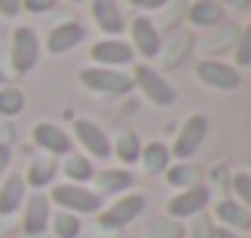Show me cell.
Listing matches in <instances>:
<instances>
[{"label":"cell","instance_id":"6da1fadb","mask_svg":"<svg viewBox=\"0 0 251 238\" xmlns=\"http://www.w3.org/2000/svg\"><path fill=\"white\" fill-rule=\"evenodd\" d=\"M80 83L89 92H99V95H124V92L134 89V79L124 76L121 70H108V67H86L80 73Z\"/></svg>","mask_w":251,"mask_h":238},{"label":"cell","instance_id":"7a4b0ae2","mask_svg":"<svg viewBox=\"0 0 251 238\" xmlns=\"http://www.w3.org/2000/svg\"><path fill=\"white\" fill-rule=\"evenodd\" d=\"M51 200L61 203L67 213H96L99 207H102V197L96 194V190L83 188V184H57L54 190H51Z\"/></svg>","mask_w":251,"mask_h":238},{"label":"cell","instance_id":"3957f363","mask_svg":"<svg viewBox=\"0 0 251 238\" xmlns=\"http://www.w3.org/2000/svg\"><path fill=\"white\" fill-rule=\"evenodd\" d=\"M143 210H147V197H143V194H121L102 213L99 222H102V229H124L127 222H134Z\"/></svg>","mask_w":251,"mask_h":238},{"label":"cell","instance_id":"277c9868","mask_svg":"<svg viewBox=\"0 0 251 238\" xmlns=\"http://www.w3.org/2000/svg\"><path fill=\"white\" fill-rule=\"evenodd\" d=\"M207 118L203 115H191L188 121L181 124V130H178V137H175V146H172V153L169 156H175V159H191L201 149V143L207 140Z\"/></svg>","mask_w":251,"mask_h":238},{"label":"cell","instance_id":"5b68a950","mask_svg":"<svg viewBox=\"0 0 251 238\" xmlns=\"http://www.w3.org/2000/svg\"><path fill=\"white\" fill-rule=\"evenodd\" d=\"M38 35L35 29H29V25H19L16 32H13V70L16 73H29L32 67L38 64Z\"/></svg>","mask_w":251,"mask_h":238},{"label":"cell","instance_id":"8992f818","mask_svg":"<svg viewBox=\"0 0 251 238\" xmlns=\"http://www.w3.org/2000/svg\"><path fill=\"white\" fill-rule=\"evenodd\" d=\"M134 86H140V92H143V95H147L153 105H159V108H166V105L175 102V89H172V86H169L159 73H156L153 67H147V64L134 70Z\"/></svg>","mask_w":251,"mask_h":238},{"label":"cell","instance_id":"52a82bcc","mask_svg":"<svg viewBox=\"0 0 251 238\" xmlns=\"http://www.w3.org/2000/svg\"><path fill=\"white\" fill-rule=\"evenodd\" d=\"M210 203V188L207 184H194V188H184L181 194H175L169 200V216L172 219H188V216L203 213V207Z\"/></svg>","mask_w":251,"mask_h":238},{"label":"cell","instance_id":"ba28073f","mask_svg":"<svg viewBox=\"0 0 251 238\" xmlns=\"http://www.w3.org/2000/svg\"><path fill=\"white\" fill-rule=\"evenodd\" d=\"M197 79L207 83L210 89H220V92H232V89H239V83H242L239 70L223 64V61H201L197 64Z\"/></svg>","mask_w":251,"mask_h":238},{"label":"cell","instance_id":"9c48e42d","mask_svg":"<svg viewBox=\"0 0 251 238\" xmlns=\"http://www.w3.org/2000/svg\"><path fill=\"white\" fill-rule=\"evenodd\" d=\"M74 134H76V140L83 143V149H86L89 156H96V159H108V156H111L108 134H105V130L99 127L96 121H86V118L74 121Z\"/></svg>","mask_w":251,"mask_h":238},{"label":"cell","instance_id":"30bf717a","mask_svg":"<svg viewBox=\"0 0 251 238\" xmlns=\"http://www.w3.org/2000/svg\"><path fill=\"white\" fill-rule=\"evenodd\" d=\"M92 61L102 64V67L115 70V67H124V64L134 61V48H130L127 42H121V38H105V42H96L92 45Z\"/></svg>","mask_w":251,"mask_h":238},{"label":"cell","instance_id":"8fae6325","mask_svg":"<svg viewBox=\"0 0 251 238\" xmlns=\"http://www.w3.org/2000/svg\"><path fill=\"white\" fill-rule=\"evenodd\" d=\"M48 222H51V200H48L45 194H32L29 200H25L23 232L29 235V238H38V235H45Z\"/></svg>","mask_w":251,"mask_h":238},{"label":"cell","instance_id":"7c38bea8","mask_svg":"<svg viewBox=\"0 0 251 238\" xmlns=\"http://www.w3.org/2000/svg\"><path fill=\"white\" fill-rule=\"evenodd\" d=\"M130 35H134V51H140L143 57H156L162 54V38L156 32V25L147 16H137L130 25Z\"/></svg>","mask_w":251,"mask_h":238},{"label":"cell","instance_id":"4fadbf2b","mask_svg":"<svg viewBox=\"0 0 251 238\" xmlns=\"http://www.w3.org/2000/svg\"><path fill=\"white\" fill-rule=\"evenodd\" d=\"M32 140L51 156H67L70 153V134H64L57 124H35L32 127Z\"/></svg>","mask_w":251,"mask_h":238},{"label":"cell","instance_id":"5bb4252c","mask_svg":"<svg viewBox=\"0 0 251 238\" xmlns=\"http://www.w3.org/2000/svg\"><path fill=\"white\" fill-rule=\"evenodd\" d=\"M92 19H96V25L111 38L124 32V16H121L118 0H92Z\"/></svg>","mask_w":251,"mask_h":238},{"label":"cell","instance_id":"9a60e30c","mask_svg":"<svg viewBox=\"0 0 251 238\" xmlns=\"http://www.w3.org/2000/svg\"><path fill=\"white\" fill-rule=\"evenodd\" d=\"M23 203H25V178L10 175L0 184V216H13Z\"/></svg>","mask_w":251,"mask_h":238},{"label":"cell","instance_id":"2e32d148","mask_svg":"<svg viewBox=\"0 0 251 238\" xmlns=\"http://www.w3.org/2000/svg\"><path fill=\"white\" fill-rule=\"evenodd\" d=\"M83 42V25L80 23H64L57 29H51L48 35V51L51 54H67Z\"/></svg>","mask_w":251,"mask_h":238},{"label":"cell","instance_id":"e0dca14e","mask_svg":"<svg viewBox=\"0 0 251 238\" xmlns=\"http://www.w3.org/2000/svg\"><path fill=\"white\" fill-rule=\"evenodd\" d=\"M216 219L223 222V229H232V232L251 229V213L239 200H220L216 203Z\"/></svg>","mask_w":251,"mask_h":238},{"label":"cell","instance_id":"ac0fdd59","mask_svg":"<svg viewBox=\"0 0 251 238\" xmlns=\"http://www.w3.org/2000/svg\"><path fill=\"white\" fill-rule=\"evenodd\" d=\"M188 23L197 29H210V25L223 23V3L220 0H197L188 6Z\"/></svg>","mask_w":251,"mask_h":238},{"label":"cell","instance_id":"d6986e66","mask_svg":"<svg viewBox=\"0 0 251 238\" xmlns=\"http://www.w3.org/2000/svg\"><path fill=\"white\" fill-rule=\"evenodd\" d=\"M130 184H134V178H130V171H124V168L99 171V175H96V194L99 197H105V194H121V190H127Z\"/></svg>","mask_w":251,"mask_h":238},{"label":"cell","instance_id":"ffe728a7","mask_svg":"<svg viewBox=\"0 0 251 238\" xmlns=\"http://www.w3.org/2000/svg\"><path fill=\"white\" fill-rule=\"evenodd\" d=\"M169 146L166 143H147V146L140 149V162L143 168L150 171V175H162V171L169 168Z\"/></svg>","mask_w":251,"mask_h":238},{"label":"cell","instance_id":"44dd1931","mask_svg":"<svg viewBox=\"0 0 251 238\" xmlns=\"http://www.w3.org/2000/svg\"><path fill=\"white\" fill-rule=\"evenodd\" d=\"M54 171H57V162L51 156L35 159V162L29 165V175H25V188H45V184H51Z\"/></svg>","mask_w":251,"mask_h":238},{"label":"cell","instance_id":"7402d4cb","mask_svg":"<svg viewBox=\"0 0 251 238\" xmlns=\"http://www.w3.org/2000/svg\"><path fill=\"white\" fill-rule=\"evenodd\" d=\"M140 137L134 134V130H121L118 134V140H115V153L118 159H121L124 165H134V162H140Z\"/></svg>","mask_w":251,"mask_h":238},{"label":"cell","instance_id":"603a6c76","mask_svg":"<svg viewBox=\"0 0 251 238\" xmlns=\"http://www.w3.org/2000/svg\"><path fill=\"white\" fill-rule=\"evenodd\" d=\"M64 175L70 178V184H83V181H89V178L96 175V168H92L89 156H74V153H67V159H64Z\"/></svg>","mask_w":251,"mask_h":238},{"label":"cell","instance_id":"cb8c5ba5","mask_svg":"<svg viewBox=\"0 0 251 238\" xmlns=\"http://www.w3.org/2000/svg\"><path fill=\"white\" fill-rule=\"evenodd\" d=\"M166 181L172 184V188H194V184H201V171L194 168V165L181 162V165H172V168H166Z\"/></svg>","mask_w":251,"mask_h":238},{"label":"cell","instance_id":"d4e9b609","mask_svg":"<svg viewBox=\"0 0 251 238\" xmlns=\"http://www.w3.org/2000/svg\"><path fill=\"white\" fill-rule=\"evenodd\" d=\"M51 229H54L57 238H76L83 226H80V219H76L74 213H67V210H64V213L51 216Z\"/></svg>","mask_w":251,"mask_h":238},{"label":"cell","instance_id":"484cf974","mask_svg":"<svg viewBox=\"0 0 251 238\" xmlns=\"http://www.w3.org/2000/svg\"><path fill=\"white\" fill-rule=\"evenodd\" d=\"M23 105H25V95L19 89H13V86H3V89H0V115H3V118L19 115Z\"/></svg>","mask_w":251,"mask_h":238},{"label":"cell","instance_id":"4316f807","mask_svg":"<svg viewBox=\"0 0 251 238\" xmlns=\"http://www.w3.org/2000/svg\"><path fill=\"white\" fill-rule=\"evenodd\" d=\"M181 226H178L172 216H166V219H153L147 226V238H181Z\"/></svg>","mask_w":251,"mask_h":238},{"label":"cell","instance_id":"83f0119b","mask_svg":"<svg viewBox=\"0 0 251 238\" xmlns=\"http://www.w3.org/2000/svg\"><path fill=\"white\" fill-rule=\"evenodd\" d=\"M191 48V35L188 32H178L175 35V48H166V54H162V61H166V67H175V64H181V57H184V51Z\"/></svg>","mask_w":251,"mask_h":238},{"label":"cell","instance_id":"f1b7e54d","mask_svg":"<svg viewBox=\"0 0 251 238\" xmlns=\"http://www.w3.org/2000/svg\"><path fill=\"white\" fill-rule=\"evenodd\" d=\"M235 64H239V67H251V23L239 32V42H235Z\"/></svg>","mask_w":251,"mask_h":238},{"label":"cell","instance_id":"f546056e","mask_svg":"<svg viewBox=\"0 0 251 238\" xmlns=\"http://www.w3.org/2000/svg\"><path fill=\"white\" fill-rule=\"evenodd\" d=\"M232 190H235V197H239V203L251 213V175L248 171H239V175L232 178Z\"/></svg>","mask_w":251,"mask_h":238},{"label":"cell","instance_id":"4dcf8cb0","mask_svg":"<svg viewBox=\"0 0 251 238\" xmlns=\"http://www.w3.org/2000/svg\"><path fill=\"white\" fill-rule=\"evenodd\" d=\"M235 38H239V29H235V25H226L220 35H213V38L207 42V48H210V51H220V48H226V45H232Z\"/></svg>","mask_w":251,"mask_h":238},{"label":"cell","instance_id":"1f68e13d","mask_svg":"<svg viewBox=\"0 0 251 238\" xmlns=\"http://www.w3.org/2000/svg\"><path fill=\"white\" fill-rule=\"evenodd\" d=\"M191 238H213V222L207 219L203 213H197L194 216V222H191Z\"/></svg>","mask_w":251,"mask_h":238},{"label":"cell","instance_id":"d6a6232c","mask_svg":"<svg viewBox=\"0 0 251 238\" xmlns=\"http://www.w3.org/2000/svg\"><path fill=\"white\" fill-rule=\"evenodd\" d=\"M19 3H23L29 13H48V10H54L57 0H19Z\"/></svg>","mask_w":251,"mask_h":238},{"label":"cell","instance_id":"836d02e7","mask_svg":"<svg viewBox=\"0 0 251 238\" xmlns=\"http://www.w3.org/2000/svg\"><path fill=\"white\" fill-rule=\"evenodd\" d=\"M134 6H140V10H162V6L169 3V0H130Z\"/></svg>","mask_w":251,"mask_h":238},{"label":"cell","instance_id":"e575fe53","mask_svg":"<svg viewBox=\"0 0 251 238\" xmlns=\"http://www.w3.org/2000/svg\"><path fill=\"white\" fill-rule=\"evenodd\" d=\"M0 13H3V16H16L19 13V0H0Z\"/></svg>","mask_w":251,"mask_h":238},{"label":"cell","instance_id":"d590c367","mask_svg":"<svg viewBox=\"0 0 251 238\" xmlns=\"http://www.w3.org/2000/svg\"><path fill=\"white\" fill-rule=\"evenodd\" d=\"M6 165H10V146H6V143H0V175L6 171Z\"/></svg>","mask_w":251,"mask_h":238},{"label":"cell","instance_id":"8d00e7d4","mask_svg":"<svg viewBox=\"0 0 251 238\" xmlns=\"http://www.w3.org/2000/svg\"><path fill=\"white\" fill-rule=\"evenodd\" d=\"M223 6H235V10H248L251 6V0H220Z\"/></svg>","mask_w":251,"mask_h":238},{"label":"cell","instance_id":"74e56055","mask_svg":"<svg viewBox=\"0 0 251 238\" xmlns=\"http://www.w3.org/2000/svg\"><path fill=\"white\" fill-rule=\"evenodd\" d=\"M213 238H242V235L232 232V229H213Z\"/></svg>","mask_w":251,"mask_h":238},{"label":"cell","instance_id":"f35d334b","mask_svg":"<svg viewBox=\"0 0 251 238\" xmlns=\"http://www.w3.org/2000/svg\"><path fill=\"white\" fill-rule=\"evenodd\" d=\"M70 3H83V0H70Z\"/></svg>","mask_w":251,"mask_h":238},{"label":"cell","instance_id":"ab89813d","mask_svg":"<svg viewBox=\"0 0 251 238\" xmlns=\"http://www.w3.org/2000/svg\"><path fill=\"white\" fill-rule=\"evenodd\" d=\"M0 83H3V73H0Z\"/></svg>","mask_w":251,"mask_h":238}]
</instances>
